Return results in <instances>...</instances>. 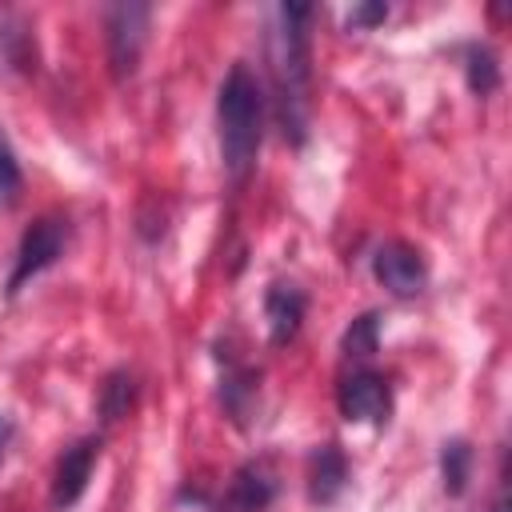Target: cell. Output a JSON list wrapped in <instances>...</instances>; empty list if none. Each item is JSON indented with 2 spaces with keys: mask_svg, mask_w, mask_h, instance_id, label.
I'll use <instances>...</instances> for the list:
<instances>
[{
  "mask_svg": "<svg viewBox=\"0 0 512 512\" xmlns=\"http://www.w3.org/2000/svg\"><path fill=\"white\" fill-rule=\"evenodd\" d=\"M316 8L312 4H280L268 32V68L276 88V128L280 136L300 148L308 140V108H312V48H308V24Z\"/></svg>",
  "mask_w": 512,
  "mask_h": 512,
  "instance_id": "1",
  "label": "cell"
},
{
  "mask_svg": "<svg viewBox=\"0 0 512 512\" xmlns=\"http://www.w3.org/2000/svg\"><path fill=\"white\" fill-rule=\"evenodd\" d=\"M216 128L224 172L240 184L256 168V152L264 140V92L248 64H232L216 92Z\"/></svg>",
  "mask_w": 512,
  "mask_h": 512,
  "instance_id": "2",
  "label": "cell"
},
{
  "mask_svg": "<svg viewBox=\"0 0 512 512\" xmlns=\"http://www.w3.org/2000/svg\"><path fill=\"white\" fill-rule=\"evenodd\" d=\"M68 236H72V228H68L64 216H36V220L24 228L20 244H16V264H12V272H8V296H20V288H24L32 276L48 272V268L64 256Z\"/></svg>",
  "mask_w": 512,
  "mask_h": 512,
  "instance_id": "3",
  "label": "cell"
},
{
  "mask_svg": "<svg viewBox=\"0 0 512 512\" xmlns=\"http://www.w3.org/2000/svg\"><path fill=\"white\" fill-rule=\"evenodd\" d=\"M152 8L148 4H112L104 12V40H108V68L116 80H128L140 68L148 44Z\"/></svg>",
  "mask_w": 512,
  "mask_h": 512,
  "instance_id": "4",
  "label": "cell"
},
{
  "mask_svg": "<svg viewBox=\"0 0 512 512\" xmlns=\"http://www.w3.org/2000/svg\"><path fill=\"white\" fill-rule=\"evenodd\" d=\"M336 408L348 424H384L392 416V384L372 368H352L336 388Z\"/></svg>",
  "mask_w": 512,
  "mask_h": 512,
  "instance_id": "5",
  "label": "cell"
},
{
  "mask_svg": "<svg viewBox=\"0 0 512 512\" xmlns=\"http://www.w3.org/2000/svg\"><path fill=\"white\" fill-rule=\"evenodd\" d=\"M372 276L380 288H388L396 300H408V296H420L424 284H428V264L420 256V248L404 244V240H384L376 252H372Z\"/></svg>",
  "mask_w": 512,
  "mask_h": 512,
  "instance_id": "6",
  "label": "cell"
},
{
  "mask_svg": "<svg viewBox=\"0 0 512 512\" xmlns=\"http://www.w3.org/2000/svg\"><path fill=\"white\" fill-rule=\"evenodd\" d=\"M96 460H100V436H80L76 444H68L60 452V460L52 468V492H48L52 512H68L88 492Z\"/></svg>",
  "mask_w": 512,
  "mask_h": 512,
  "instance_id": "7",
  "label": "cell"
},
{
  "mask_svg": "<svg viewBox=\"0 0 512 512\" xmlns=\"http://www.w3.org/2000/svg\"><path fill=\"white\" fill-rule=\"evenodd\" d=\"M304 312H308V296L300 284L292 280H272L268 292H264V324H268V340L276 348L292 344L300 324H304Z\"/></svg>",
  "mask_w": 512,
  "mask_h": 512,
  "instance_id": "8",
  "label": "cell"
},
{
  "mask_svg": "<svg viewBox=\"0 0 512 512\" xmlns=\"http://www.w3.org/2000/svg\"><path fill=\"white\" fill-rule=\"evenodd\" d=\"M272 496H276L272 468L260 464V460H248V464L236 468V476H232V484L224 492L220 512H264L272 504Z\"/></svg>",
  "mask_w": 512,
  "mask_h": 512,
  "instance_id": "9",
  "label": "cell"
},
{
  "mask_svg": "<svg viewBox=\"0 0 512 512\" xmlns=\"http://www.w3.org/2000/svg\"><path fill=\"white\" fill-rule=\"evenodd\" d=\"M348 488V456L340 444H320L308 456V500L312 504H336Z\"/></svg>",
  "mask_w": 512,
  "mask_h": 512,
  "instance_id": "10",
  "label": "cell"
},
{
  "mask_svg": "<svg viewBox=\"0 0 512 512\" xmlns=\"http://www.w3.org/2000/svg\"><path fill=\"white\" fill-rule=\"evenodd\" d=\"M220 408L228 412L232 424H248L260 408V368H248L240 360H228L220 376Z\"/></svg>",
  "mask_w": 512,
  "mask_h": 512,
  "instance_id": "11",
  "label": "cell"
},
{
  "mask_svg": "<svg viewBox=\"0 0 512 512\" xmlns=\"http://www.w3.org/2000/svg\"><path fill=\"white\" fill-rule=\"evenodd\" d=\"M136 396H140L136 376H132L128 368H112V372L104 376L100 392H96V412H100V420H104V424L124 420V416L136 408Z\"/></svg>",
  "mask_w": 512,
  "mask_h": 512,
  "instance_id": "12",
  "label": "cell"
},
{
  "mask_svg": "<svg viewBox=\"0 0 512 512\" xmlns=\"http://www.w3.org/2000/svg\"><path fill=\"white\" fill-rule=\"evenodd\" d=\"M472 464H476V448L464 436H452L440 444V480L448 496H460L472 480Z\"/></svg>",
  "mask_w": 512,
  "mask_h": 512,
  "instance_id": "13",
  "label": "cell"
},
{
  "mask_svg": "<svg viewBox=\"0 0 512 512\" xmlns=\"http://www.w3.org/2000/svg\"><path fill=\"white\" fill-rule=\"evenodd\" d=\"M464 80L472 96H492L500 88V56L480 40L464 44Z\"/></svg>",
  "mask_w": 512,
  "mask_h": 512,
  "instance_id": "14",
  "label": "cell"
},
{
  "mask_svg": "<svg viewBox=\"0 0 512 512\" xmlns=\"http://www.w3.org/2000/svg\"><path fill=\"white\" fill-rule=\"evenodd\" d=\"M0 56L12 72H36V40H32L28 24H20V20L0 24Z\"/></svg>",
  "mask_w": 512,
  "mask_h": 512,
  "instance_id": "15",
  "label": "cell"
},
{
  "mask_svg": "<svg viewBox=\"0 0 512 512\" xmlns=\"http://www.w3.org/2000/svg\"><path fill=\"white\" fill-rule=\"evenodd\" d=\"M376 348H380V316H376V312H364V316H356V320L344 328L340 352H344L348 360H368V356H376Z\"/></svg>",
  "mask_w": 512,
  "mask_h": 512,
  "instance_id": "16",
  "label": "cell"
},
{
  "mask_svg": "<svg viewBox=\"0 0 512 512\" xmlns=\"http://www.w3.org/2000/svg\"><path fill=\"white\" fill-rule=\"evenodd\" d=\"M20 188H24V172H20V160H16L12 140L0 128V208H12L20 200Z\"/></svg>",
  "mask_w": 512,
  "mask_h": 512,
  "instance_id": "17",
  "label": "cell"
},
{
  "mask_svg": "<svg viewBox=\"0 0 512 512\" xmlns=\"http://www.w3.org/2000/svg\"><path fill=\"white\" fill-rule=\"evenodd\" d=\"M384 20H388V4H356V8L348 12V28H352V32L376 28V24H384Z\"/></svg>",
  "mask_w": 512,
  "mask_h": 512,
  "instance_id": "18",
  "label": "cell"
},
{
  "mask_svg": "<svg viewBox=\"0 0 512 512\" xmlns=\"http://www.w3.org/2000/svg\"><path fill=\"white\" fill-rule=\"evenodd\" d=\"M12 436H16V420L8 412H0V464H4V456L12 448Z\"/></svg>",
  "mask_w": 512,
  "mask_h": 512,
  "instance_id": "19",
  "label": "cell"
},
{
  "mask_svg": "<svg viewBox=\"0 0 512 512\" xmlns=\"http://www.w3.org/2000/svg\"><path fill=\"white\" fill-rule=\"evenodd\" d=\"M492 512H508V492L500 488V496H496V504H492Z\"/></svg>",
  "mask_w": 512,
  "mask_h": 512,
  "instance_id": "20",
  "label": "cell"
}]
</instances>
